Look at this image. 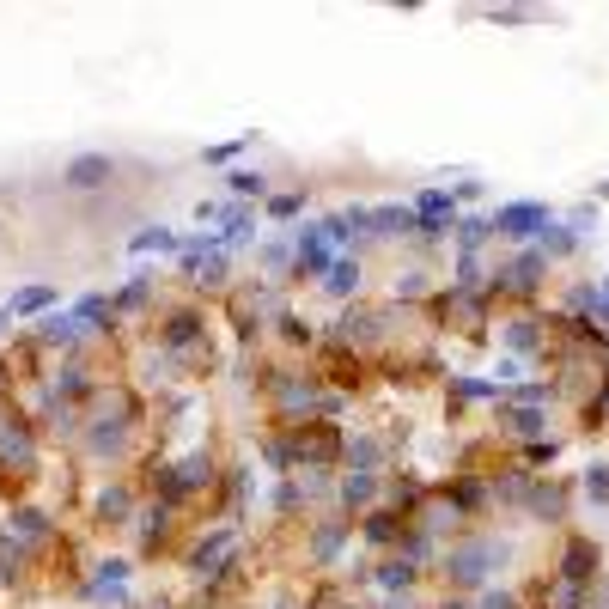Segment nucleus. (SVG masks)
<instances>
[{"mask_svg":"<svg viewBox=\"0 0 609 609\" xmlns=\"http://www.w3.org/2000/svg\"><path fill=\"white\" fill-rule=\"evenodd\" d=\"M542 269H548V256H542V250H524V256L506 263V274H494V293H530L542 280Z\"/></svg>","mask_w":609,"mask_h":609,"instance_id":"obj_4","label":"nucleus"},{"mask_svg":"<svg viewBox=\"0 0 609 609\" xmlns=\"http://www.w3.org/2000/svg\"><path fill=\"white\" fill-rule=\"evenodd\" d=\"M396 293H403V299H421V293H427V280H421V274H396Z\"/></svg>","mask_w":609,"mask_h":609,"instance_id":"obj_28","label":"nucleus"},{"mask_svg":"<svg viewBox=\"0 0 609 609\" xmlns=\"http://www.w3.org/2000/svg\"><path fill=\"white\" fill-rule=\"evenodd\" d=\"M323 287H330L336 299L360 293V263H354V256H336V263H330V274H323Z\"/></svg>","mask_w":609,"mask_h":609,"instance_id":"obj_10","label":"nucleus"},{"mask_svg":"<svg viewBox=\"0 0 609 609\" xmlns=\"http://www.w3.org/2000/svg\"><path fill=\"white\" fill-rule=\"evenodd\" d=\"M232 196H269V177L263 171H232Z\"/></svg>","mask_w":609,"mask_h":609,"instance_id":"obj_25","label":"nucleus"},{"mask_svg":"<svg viewBox=\"0 0 609 609\" xmlns=\"http://www.w3.org/2000/svg\"><path fill=\"white\" fill-rule=\"evenodd\" d=\"M445 609H470V604H445Z\"/></svg>","mask_w":609,"mask_h":609,"instance_id":"obj_32","label":"nucleus"},{"mask_svg":"<svg viewBox=\"0 0 609 609\" xmlns=\"http://www.w3.org/2000/svg\"><path fill=\"white\" fill-rule=\"evenodd\" d=\"M378 585H384V591H403V585H414V561H403V555H396V561H384V567H378Z\"/></svg>","mask_w":609,"mask_h":609,"instance_id":"obj_20","label":"nucleus"},{"mask_svg":"<svg viewBox=\"0 0 609 609\" xmlns=\"http://www.w3.org/2000/svg\"><path fill=\"white\" fill-rule=\"evenodd\" d=\"M55 304V287H19L13 299H6V317H37V311H49Z\"/></svg>","mask_w":609,"mask_h":609,"instance_id":"obj_9","label":"nucleus"},{"mask_svg":"<svg viewBox=\"0 0 609 609\" xmlns=\"http://www.w3.org/2000/svg\"><path fill=\"white\" fill-rule=\"evenodd\" d=\"M481 609H518V604H512L506 591H488V597H481Z\"/></svg>","mask_w":609,"mask_h":609,"instance_id":"obj_31","label":"nucleus"},{"mask_svg":"<svg viewBox=\"0 0 609 609\" xmlns=\"http://www.w3.org/2000/svg\"><path fill=\"white\" fill-rule=\"evenodd\" d=\"M378 494V481H372V470H354L347 481H341V506H366Z\"/></svg>","mask_w":609,"mask_h":609,"instance_id":"obj_16","label":"nucleus"},{"mask_svg":"<svg viewBox=\"0 0 609 609\" xmlns=\"http://www.w3.org/2000/svg\"><path fill=\"white\" fill-rule=\"evenodd\" d=\"M13 530H25V537H49V518H43L37 506H19V512H13Z\"/></svg>","mask_w":609,"mask_h":609,"instance_id":"obj_24","label":"nucleus"},{"mask_svg":"<svg viewBox=\"0 0 609 609\" xmlns=\"http://www.w3.org/2000/svg\"><path fill=\"white\" fill-rule=\"evenodd\" d=\"M445 500H451V512H481L488 506V481H457V488H445Z\"/></svg>","mask_w":609,"mask_h":609,"instance_id":"obj_14","label":"nucleus"},{"mask_svg":"<svg viewBox=\"0 0 609 609\" xmlns=\"http://www.w3.org/2000/svg\"><path fill=\"white\" fill-rule=\"evenodd\" d=\"M597 573V542H567V555H561V579H567V585H585V579Z\"/></svg>","mask_w":609,"mask_h":609,"instance_id":"obj_8","label":"nucleus"},{"mask_svg":"<svg viewBox=\"0 0 609 609\" xmlns=\"http://www.w3.org/2000/svg\"><path fill=\"white\" fill-rule=\"evenodd\" d=\"M79 336H86L79 317H49V323H43V341H79Z\"/></svg>","mask_w":609,"mask_h":609,"instance_id":"obj_23","label":"nucleus"},{"mask_svg":"<svg viewBox=\"0 0 609 609\" xmlns=\"http://www.w3.org/2000/svg\"><path fill=\"white\" fill-rule=\"evenodd\" d=\"M414 226H421V232H451V226H457V196H451V189H421V196H414Z\"/></svg>","mask_w":609,"mask_h":609,"instance_id":"obj_2","label":"nucleus"},{"mask_svg":"<svg viewBox=\"0 0 609 609\" xmlns=\"http://www.w3.org/2000/svg\"><path fill=\"white\" fill-rule=\"evenodd\" d=\"M244 153H250V135H238V140H220V146H207L202 159H207V165H232V159H244Z\"/></svg>","mask_w":609,"mask_h":609,"instance_id":"obj_22","label":"nucleus"},{"mask_svg":"<svg viewBox=\"0 0 609 609\" xmlns=\"http://www.w3.org/2000/svg\"><path fill=\"white\" fill-rule=\"evenodd\" d=\"M110 177H116V159H104V153H79V159H68V171H62L68 189H98Z\"/></svg>","mask_w":609,"mask_h":609,"instance_id":"obj_5","label":"nucleus"},{"mask_svg":"<svg viewBox=\"0 0 609 609\" xmlns=\"http://www.w3.org/2000/svg\"><path fill=\"white\" fill-rule=\"evenodd\" d=\"M0 317H6V311H0Z\"/></svg>","mask_w":609,"mask_h":609,"instance_id":"obj_33","label":"nucleus"},{"mask_svg":"<svg viewBox=\"0 0 609 609\" xmlns=\"http://www.w3.org/2000/svg\"><path fill=\"white\" fill-rule=\"evenodd\" d=\"M488 220H494V238H542L555 226V213L542 202H506L500 213H488Z\"/></svg>","mask_w":609,"mask_h":609,"instance_id":"obj_1","label":"nucleus"},{"mask_svg":"<svg viewBox=\"0 0 609 609\" xmlns=\"http://www.w3.org/2000/svg\"><path fill=\"white\" fill-rule=\"evenodd\" d=\"M98 518L122 524V518H129V488H104V494H98Z\"/></svg>","mask_w":609,"mask_h":609,"instance_id":"obj_21","label":"nucleus"},{"mask_svg":"<svg viewBox=\"0 0 609 609\" xmlns=\"http://www.w3.org/2000/svg\"><path fill=\"white\" fill-rule=\"evenodd\" d=\"M591 311H597V317H604V323H609V274H604V280H597V304H591Z\"/></svg>","mask_w":609,"mask_h":609,"instance_id":"obj_30","label":"nucleus"},{"mask_svg":"<svg viewBox=\"0 0 609 609\" xmlns=\"http://www.w3.org/2000/svg\"><path fill=\"white\" fill-rule=\"evenodd\" d=\"M372 232H414V207H378L372 213Z\"/></svg>","mask_w":609,"mask_h":609,"instance_id":"obj_17","label":"nucleus"},{"mask_svg":"<svg viewBox=\"0 0 609 609\" xmlns=\"http://www.w3.org/2000/svg\"><path fill=\"white\" fill-rule=\"evenodd\" d=\"M585 488H591V500H609V470H591V475H585Z\"/></svg>","mask_w":609,"mask_h":609,"instance_id":"obj_29","label":"nucleus"},{"mask_svg":"<svg viewBox=\"0 0 609 609\" xmlns=\"http://www.w3.org/2000/svg\"><path fill=\"white\" fill-rule=\"evenodd\" d=\"M86 390H92V384H86L79 366H62V372H55V403H79Z\"/></svg>","mask_w":609,"mask_h":609,"instance_id":"obj_19","label":"nucleus"},{"mask_svg":"<svg viewBox=\"0 0 609 609\" xmlns=\"http://www.w3.org/2000/svg\"><path fill=\"white\" fill-rule=\"evenodd\" d=\"M488 561H494L488 542H475V548H451V555H445V573L457 579V585H481V579H488Z\"/></svg>","mask_w":609,"mask_h":609,"instance_id":"obj_6","label":"nucleus"},{"mask_svg":"<svg viewBox=\"0 0 609 609\" xmlns=\"http://www.w3.org/2000/svg\"><path fill=\"white\" fill-rule=\"evenodd\" d=\"M336 263V250H330V238L317 232V226H304L299 232V250H293V274H311V280H323Z\"/></svg>","mask_w":609,"mask_h":609,"instance_id":"obj_3","label":"nucleus"},{"mask_svg":"<svg viewBox=\"0 0 609 609\" xmlns=\"http://www.w3.org/2000/svg\"><path fill=\"white\" fill-rule=\"evenodd\" d=\"M500 427H506V433H518V439H537L548 421H542L537 408H524V403H518V408H500Z\"/></svg>","mask_w":609,"mask_h":609,"instance_id":"obj_11","label":"nucleus"},{"mask_svg":"<svg viewBox=\"0 0 609 609\" xmlns=\"http://www.w3.org/2000/svg\"><path fill=\"white\" fill-rule=\"evenodd\" d=\"M378 330H384V323H378V311H347L336 336H341V341H372Z\"/></svg>","mask_w":609,"mask_h":609,"instance_id":"obj_15","label":"nucleus"},{"mask_svg":"<svg viewBox=\"0 0 609 609\" xmlns=\"http://www.w3.org/2000/svg\"><path fill=\"white\" fill-rule=\"evenodd\" d=\"M196 336H202V311H177L165 323V347H189Z\"/></svg>","mask_w":609,"mask_h":609,"instance_id":"obj_13","label":"nucleus"},{"mask_svg":"<svg viewBox=\"0 0 609 609\" xmlns=\"http://www.w3.org/2000/svg\"><path fill=\"white\" fill-rule=\"evenodd\" d=\"M0 463L6 470H37V445L25 427H0Z\"/></svg>","mask_w":609,"mask_h":609,"instance_id":"obj_7","label":"nucleus"},{"mask_svg":"<svg viewBox=\"0 0 609 609\" xmlns=\"http://www.w3.org/2000/svg\"><path fill=\"white\" fill-rule=\"evenodd\" d=\"M73 317H79L86 330H104V323H110L116 311H110V299H104V293H92V299H79V304H73Z\"/></svg>","mask_w":609,"mask_h":609,"instance_id":"obj_18","label":"nucleus"},{"mask_svg":"<svg viewBox=\"0 0 609 609\" xmlns=\"http://www.w3.org/2000/svg\"><path fill=\"white\" fill-rule=\"evenodd\" d=\"M299 207H304V196H274V202H269V220H293Z\"/></svg>","mask_w":609,"mask_h":609,"instance_id":"obj_26","label":"nucleus"},{"mask_svg":"<svg viewBox=\"0 0 609 609\" xmlns=\"http://www.w3.org/2000/svg\"><path fill=\"white\" fill-rule=\"evenodd\" d=\"M129 250H135V256H153V250H177V232H171V226H140V232L129 238Z\"/></svg>","mask_w":609,"mask_h":609,"instance_id":"obj_12","label":"nucleus"},{"mask_svg":"<svg viewBox=\"0 0 609 609\" xmlns=\"http://www.w3.org/2000/svg\"><path fill=\"white\" fill-rule=\"evenodd\" d=\"M524 463H530V470H542V463H555V439H548V445H524Z\"/></svg>","mask_w":609,"mask_h":609,"instance_id":"obj_27","label":"nucleus"}]
</instances>
